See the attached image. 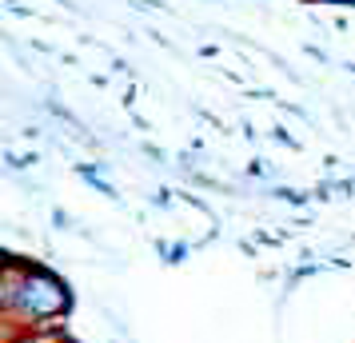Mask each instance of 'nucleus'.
I'll list each match as a JSON object with an SVG mask.
<instances>
[]
</instances>
